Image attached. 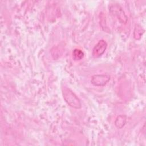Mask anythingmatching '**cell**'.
Returning a JSON list of instances; mask_svg holds the SVG:
<instances>
[{"mask_svg":"<svg viewBox=\"0 0 146 146\" xmlns=\"http://www.w3.org/2000/svg\"><path fill=\"white\" fill-rule=\"evenodd\" d=\"M62 94L64 100L70 106L76 109L81 108L82 104L80 99L70 88L63 87L62 88Z\"/></svg>","mask_w":146,"mask_h":146,"instance_id":"1","label":"cell"},{"mask_svg":"<svg viewBox=\"0 0 146 146\" xmlns=\"http://www.w3.org/2000/svg\"><path fill=\"white\" fill-rule=\"evenodd\" d=\"M110 11L112 14L116 17L121 23H126L127 22L128 18L123 11V9L119 5L115 3L110 5Z\"/></svg>","mask_w":146,"mask_h":146,"instance_id":"2","label":"cell"},{"mask_svg":"<svg viewBox=\"0 0 146 146\" xmlns=\"http://www.w3.org/2000/svg\"><path fill=\"white\" fill-rule=\"evenodd\" d=\"M110 80L109 75L99 74L93 75L91 79V83L95 86H103Z\"/></svg>","mask_w":146,"mask_h":146,"instance_id":"3","label":"cell"},{"mask_svg":"<svg viewBox=\"0 0 146 146\" xmlns=\"http://www.w3.org/2000/svg\"><path fill=\"white\" fill-rule=\"evenodd\" d=\"M107 47L106 42L104 40H99L97 44L94 46L92 50V55L95 58L100 56L106 51Z\"/></svg>","mask_w":146,"mask_h":146,"instance_id":"4","label":"cell"},{"mask_svg":"<svg viewBox=\"0 0 146 146\" xmlns=\"http://www.w3.org/2000/svg\"><path fill=\"white\" fill-rule=\"evenodd\" d=\"M126 120H127V117L125 115H119L116 117L115 121V125L118 128H121L125 125L126 123Z\"/></svg>","mask_w":146,"mask_h":146,"instance_id":"5","label":"cell"},{"mask_svg":"<svg viewBox=\"0 0 146 146\" xmlns=\"http://www.w3.org/2000/svg\"><path fill=\"white\" fill-rule=\"evenodd\" d=\"M84 57V52L80 49L75 48L72 52V58L75 60H80Z\"/></svg>","mask_w":146,"mask_h":146,"instance_id":"6","label":"cell"},{"mask_svg":"<svg viewBox=\"0 0 146 146\" xmlns=\"http://www.w3.org/2000/svg\"><path fill=\"white\" fill-rule=\"evenodd\" d=\"M143 33H144V30H143L142 28L139 25H136L135 30H134L135 38L136 39H140Z\"/></svg>","mask_w":146,"mask_h":146,"instance_id":"7","label":"cell"}]
</instances>
